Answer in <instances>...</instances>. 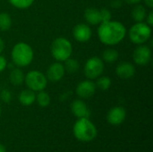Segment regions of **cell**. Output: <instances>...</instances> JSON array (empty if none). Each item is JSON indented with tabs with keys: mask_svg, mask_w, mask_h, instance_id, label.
I'll return each instance as SVG.
<instances>
[{
	"mask_svg": "<svg viewBox=\"0 0 153 152\" xmlns=\"http://www.w3.org/2000/svg\"><path fill=\"white\" fill-rule=\"evenodd\" d=\"M98 37L101 43L107 46H116L119 44L126 35L125 25L117 21L103 22L99 24Z\"/></svg>",
	"mask_w": 153,
	"mask_h": 152,
	"instance_id": "6da1fadb",
	"label": "cell"
},
{
	"mask_svg": "<svg viewBox=\"0 0 153 152\" xmlns=\"http://www.w3.org/2000/svg\"><path fill=\"white\" fill-rule=\"evenodd\" d=\"M74 137L82 142H92L98 135L96 125L86 117L78 118L73 127Z\"/></svg>",
	"mask_w": 153,
	"mask_h": 152,
	"instance_id": "7a4b0ae2",
	"label": "cell"
},
{
	"mask_svg": "<svg viewBox=\"0 0 153 152\" xmlns=\"http://www.w3.org/2000/svg\"><path fill=\"white\" fill-rule=\"evenodd\" d=\"M11 57L13 64L16 67H26L33 61L34 52L32 47L28 43L18 42L13 47Z\"/></svg>",
	"mask_w": 153,
	"mask_h": 152,
	"instance_id": "3957f363",
	"label": "cell"
},
{
	"mask_svg": "<svg viewBox=\"0 0 153 152\" xmlns=\"http://www.w3.org/2000/svg\"><path fill=\"white\" fill-rule=\"evenodd\" d=\"M50 52L57 62H65L73 54L72 43L65 37H58L52 42Z\"/></svg>",
	"mask_w": 153,
	"mask_h": 152,
	"instance_id": "277c9868",
	"label": "cell"
},
{
	"mask_svg": "<svg viewBox=\"0 0 153 152\" xmlns=\"http://www.w3.org/2000/svg\"><path fill=\"white\" fill-rule=\"evenodd\" d=\"M152 36V27L146 22H136L128 30L129 39L135 45L146 43Z\"/></svg>",
	"mask_w": 153,
	"mask_h": 152,
	"instance_id": "5b68a950",
	"label": "cell"
},
{
	"mask_svg": "<svg viewBox=\"0 0 153 152\" xmlns=\"http://www.w3.org/2000/svg\"><path fill=\"white\" fill-rule=\"evenodd\" d=\"M46 74L38 70H31L24 76V82L28 89L33 91L44 90L48 85Z\"/></svg>",
	"mask_w": 153,
	"mask_h": 152,
	"instance_id": "8992f818",
	"label": "cell"
},
{
	"mask_svg": "<svg viewBox=\"0 0 153 152\" xmlns=\"http://www.w3.org/2000/svg\"><path fill=\"white\" fill-rule=\"evenodd\" d=\"M105 69L104 62L98 56H91L84 65V74L89 80L99 78Z\"/></svg>",
	"mask_w": 153,
	"mask_h": 152,
	"instance_id": "52a82bcc",
	"label": "cell"
},
{
	"mask_svg": "<svg viewBox=\"0 0 153 152\" xmlns=\"http://www.w3.org/2000/svg\"><path fill=\"white\" fill-rule=\"evenodd\" d=\"M152 58V50L148 46L145 45H138V47L134 49L133 53L134 62L140 66H144L148 65Z\"/></svg>",
	"mask_w": 153,
	"mask_h": 152,
	"instance_id": "ba28073f",
	"label": "cell"
},
{
	"mask_svg": "<svg viewBox=\"0 0 153 152\" xmlns=\"http://www.w3.org/2000/svg\"><path fill=\"white\" fill-rule=\"evenodd\" d=\"M96 84L91 80H85L78 83L75 89L77 96L82 99L91 98L96 91Z\"/></svg>",
	"mask_w": 153,
	"mask_h": 152,
	"instance_id": "9c48e42d",
	"label": "cell"
},
{
	"mask_svg": "<svg viewBox=\"0 0 153 152\" xmlns=\"http://www.w3.org/2000/svg\"><path fill=\"white\" fill-rule=\"evenodd\" d=\"M126 111L121 106L112 108L107 114V121L112 125H119L126 120Z\"/></svg>",
	"mask_w": 153,
	"mask_h": 152,
	"instance_id": "30bf717a",
	"label": "cell"
},
{
	"mask_svg": "<svg viewBox=\"0 0 153 152\" xmlns=\"http://www.w3.org/2000/svg\"><path fill=\"white\" fill-rule=\"evenodd\" d=\"M65 70L62 62H56L49 65L47 71V79L52 82H57L63 79L65 76Z\"/></svg>",
	"mask_w": 153,
	"mask_h": 152,
	"instance_id": "8fae6325",
	"label": "cell"
},
{
	"mask_svg": "<svg viewBox=\"0 0 153 152\" xmlns=\"http://www.w3.org/2000/svg\"><path fill=\"white\" fill-rule=\"evenodd\" d=\"M73 36L79 42H87L92 36V30L88 24L79 23L74 27Z\"/></svg>",
	"mask_w": 153,
	"mask_h": 152,
	"instance_id": "7c38bea8",
	"label": "cell"
},
{
	"mask_svg": "<svg viewBox=\"0 0 153 152\" xmlns=\"http://www.w3.org/2000/svg\"><path fill=\"white\" fill-rule=\"evenodd\" d=\"M71 111L74 116L77 118H89L91 112L86 103L82 99H75L71 104Z\"/></svg>",
	"mask_w": 153,
	"mask_h": 152,
	"instance_id": "4fadbf2b",
	"label": "cell"
},
{
	"mask_svg": "<svg viewBox=\"0 0 153 152\" xmlns=\"http://www.w3.org/2000/svg\"><path fill=\"white\" fill-rule=\"evenodd\" d=\"M116 73L119 78L123 80H128L134 76L135 67L132 63L121 62L117 65L116 68Z\"/></svg>",
	"mask_w": 153,
	"mask_h": 152,
	"instance_id": "5bb4252c",
	"label": "cell"
},
{
	"mask_svg": "<svg viewBox=\"0 0 153 152\" xmlns=\"http://www.w3.org/2000/svg\"><path fill=\"white\" fill-rule=\"evenodd\" d=\"M84 19L91 25H99L101 23L100 12L95 7L87 8L84 11Z\"/></svg>",
	"mask_w": 153,
	"mask_h": 152,
	"instance_id": "9a60e30c",
	"label": "cell"
},
{
	"mask_svg": "<svg viewBox=\"0 0 153 152\" xmlns=\"http://www.w3.org/2000/svg\"><path fill=\"white\" fill-rule=\"evenodd\" d=\"M18 99L22 106L29 107L36 101V93L30 89L23 90L20 92Z\"/></svg>",
	"mask_w": 153,
	"mask_h": 152,
	"instance_id": "2e32d148",
	"label": "cell"
},
{
	"mask_svg": "<svg viewBox=\"0 0 153 152\" xmlns=\"http://www.w3.org/2000/svg\"><path fill=\"white\" fill-rule=\"evenodd\" d=\"M131 16L135 22H143L147 16L146 8L140 4H135L131 12Z\"/></svg>",
	"mask_w": 153,
	"mask_h": 152,
	"instance_id": "e0dca14e",
	"label": "cell"
},
{
	"mask_svg": "<svg viewBox=\"0 0 153 152\" xmlns=\"http://www.w3.org/2000/svg\"><path fill=\"white\" fill-rule=\"evenodd\" d=\"M9 81L13 86H19L22 85L24 82V74L23 72L19 68L15 67L13 68L9 74Z\"/></svg>",
	"mask_w": 153,
	"mask_h": 152,
	"instance_id": "ac0fdd59",
	"label": "cell"
},
{
	"mask_svg": "<svg viewBox=\"0 0 153 152\" xmlns=\"http://www.w3.org/2000/svg\"><path fill=\"white\" fill-rule=\"evenodd\" d=\"M119 53L115 48H107L101 54V59L106 63H114L117 60Z\"/></svg>",
	"mask_w": 153,
	"mask_h": 152,
	"instance_id": "d6986e66",
	"label": "cell"
},
{
	"mask_svg": "<svg viewBox=\"0 0 153 152\" xmlns=\"http://www.w3.org/2000/svg\"><path fill=\"white\" fill-rule=\"evenodd\" d=\"M36 101L39 107L47 108L49 106L51 102V99L48 92L44 90H40V91H38V94H36Z\"/></svg>",
	"mask_w": 153,
	"mask_h": 152,
	"instance_id": "ffe728a7",
	"label": "cell"
},
{
	"mask_svg": "<svg viewBox=\"0 0 153 152\" xmlns=\"http://www.w3.org/2000/svg\"><path fill=\"white\" fill-rule=\"evenodd\" d=\"M12 18L8 13L3 12L0 13V30L7 31L12 27Z\"/></svg>",
	"mask_w": 153,
	"mask_h": 152,
	"instance_id": "44dd1931",
	"label": "cell"
},
{
	"mask_svg": "<svg viewBox=\"0 0 153 152\" xmlns=\"http://www.w3.org/2000/svg\"><path fill=\"white\" fill-rule=\"evenodd\" d=\"M64 67H65V73L67 72L68 73H75L80 68V64L76 59L69 57L68 59L65 61Z\"/></svg>",
	"mask_w": 153,
	"mask_h": 152,
	"instance_id": "7402d4cb",
	"label": "cell"
},
{
	"mask_svg": "<svg viewBox=\"0 0 153 152\" xmlns=\"http://www.w3.org/2000/svg\"><path fill=\"white\" fill-rule=\"evenodd\" d=\"M96 87L101 90H108L111 86V79L108 76H100L97 78Z\"/></svg>",
	"mask_w": 153,
	"mask_h": 152,
	"instance_id": "603a6c76",
	"label": "cell"
},
{
	"mask_svg": "<svg viewBox=\"0 0 153 152\" xmlns=\"http://www.w3.org/2000/svg\"><path fill=\"white\" fill-rule=\"evenodd\" d=\"M9 3L17 9H27L30 7L34 0H8Z\"/></svg>",
	"mask_w": 153,
	"mask_h": 152,
	"instance_id": "cb8c5ba5",
	"label": "cell"
},
{
	"mask_svg": "<svg viewBox=\"0 0 153 152\" xmlns=\"http://www.w3.org/2000/svg\"><path fill=\"white\" fill-rule=\"evenodd\" d=\"M12 93L10 90H3L0 92V99L4 102V103H10L12 100Z\"/></svg>",
	"mask_w": 153,
	"mask_h": 152,
	"instance_id": "d4e9b609",
	"label": "cell"
},
{
	"mask_svg": "<svg viewBox=\"0 0 153 152\" xmlns=\"http://www.w3.org/2000/svg\"><path fill=\"white\" fill-rule=\"evenodd\" d=\"M100 17H101V22H108L111 20V12L108 8H102L100 10Z\"/></svg>",
	"mask_w": 153,
	"mask_h": 152,
	"instance_id": "484cf974",
	"label": "cell"
},
{
	"mask_svg": "<svg viewBox=\"0 0 153 152\" xmlns=\"http://www.w3.org/2000/svg\"><path fill=\"white\" fill-rule=\"evenodd\" d=\"M122 4H123V0H111L110 1V6L115 9L120 8Z\"/></svg>",
	"mask_w": 153,
	"mask_h": 152,
	"instance_id": "4316f807",
	"label": "cell"
},
{
	"mask_svg": "<svg viewBox=\"0 0 153 152\" xmlns=\"http://www.w3.org/2000/svg\"><path fill=\"white\" fill-rule=\"evenodd\" d=\"M7 66V61L4 56L0 55V73H2Z\"/></svg>",
	"mask_w": 153,
	"mask_h": 152,
	"instance_id": "83f0119b",
	"label": "cell"
},
{
	"mask_svg": "<svg viewBox=\"0 0 153 152\" xmlns=\"http://www.w3.org/2000/svg\"><path fill=\"white\" fill-rule=\"evenodd\" d=\"M146 23L148 24V25H150L151 27L153 25V12L152 11H151L149 13H147V16H146Z\"/></svg>",
	"mask_w": 153,
	"mask_h": 152,
	"instance_id": "f1b7e54d",
	"label": "cell"
},
{
	"mask_svg": "<svg viewBox=\"0 0 153 152\" xmlns=\"http://www.w3.org/2000/svg\"><path fill=\"white\" fill-rule=\"evenodd\" d=\"M142 0H123V2L128 4H140Z\"/></svg>",
	"mask_w": 153,
	"mask_h": 152,
	"instance_id": "f546056e",
	"label": "cell"
},
{
	"mask_svg": "<svg viewBox=\"0 0 153 152\" xmlns=\"http://www.w3.org/2000/svg\"><path fill=\"white\" fill-rule=\"evenodd\" d=\"M144 1V4H146L147 7L152 9L153 8V0H143Z\"/></svg>",
	"mask_w": 153,
	"mask_h": 152,
	"instance_id": "4dcf8cb0",
	"label": "cell"
},
{
	"mask_svg": "<svg viewBox=\"0 0 153 152\" xmlns=\"http://www.w3.org/2000/svg\"><path fill=\"white\" fill-rule=\"evenodd\" d=\"M4 42L3 39L0 37V55L4 51Z\"/></svg>",
	"mask_w": 153,
	"mask_h": 152,
	"instance_id": "1f68e13d",
	"label": "cell"
},
{
	"mask_svg": "<svg viewBox=\"0 0 153 152\" xmlns=\"http://www.w3.org/2000/svg\"><path fill=\"white\" fill-rule=\"evenodd\" d=\"M0 152H6V150H5V147L0 143Z\"/></svg>",
	"mask_w": 153,
	"mask_h": 152,
	"instance_id": "d6a6232c",
	"label": "cell"
},
{
	"mask_svg": "<svg viewBox=\"0 0 153 152\" xmlns=\"http://www.w3.org/2000/svg\"><path fill=\"white\" fill-rule=\"evenodd\" d=\"M1 114H2V108H1V106H0V116H1Z\"/></svg>",
	"mask_w": 153,
	"mask_h": 152,
	"instance_id": "836d02e7",
	"label": "cell"
}]
</instances>
